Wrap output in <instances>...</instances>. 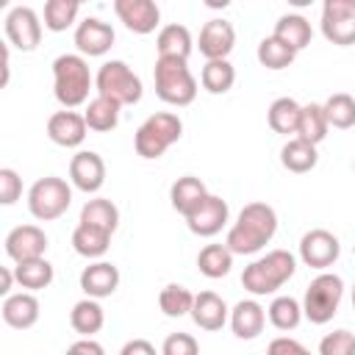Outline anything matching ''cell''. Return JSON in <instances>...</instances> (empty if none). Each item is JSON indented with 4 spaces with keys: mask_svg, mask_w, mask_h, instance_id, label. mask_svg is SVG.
I'll return each mask as SVG.
<instances>
[{
    "mask_svg": "<svg viewBox=\"0 0 355 355\" xmlns=\"http://www.w3.org/2000/svg\"><path fill=\"white\" fill-rule=\"evenodd\" d=\"M69 352H86V355H103V347H100L97 341H92V338L86 336L83 341H75V344L69 347Z\"/></svg>",
    "mask_w": 355,
    "mask_h": 355,
    "instance_id": "7dc6e473",
    "label": "cell"
},
{
    "mask_svg": "<svg viewBox=\"0 0 355 355\" xmlns=\"http://www.w3.org/2000/svg\"><path fill=\"white\" fill-rule=\"evenodd\" d=\"M227 216H230L227 202H225L222 197H216V194H208V197L186 216V225H189V230H191L194 236L208 239V236H216V233L227 225Z\"/></svg>",
    "mask_w": 355,
    "mask_h": 355,
    "instance_id": "7c38bea8",
    "label": "cell"
},
{
    "mask_svg": "<svg viewBox=\"0 0 355 355\" xmlns=\"http://www.w3.org/2000/svg\"><path fill=\"white\" fill-rule=\"evenodd\" d=\"M114 14L119 17V22L139 33V36H147L158 28L161 22V11L155 6V0H114Z\"/></svg>",
    "mask_w": 355,
    "mask_h": 355,
    "instance_id": "8fae6325",
    "label": "cell"
},
{
    "mask_svg": "<svg viewBox=\"0 0 355 355\" xmlns=\"http://www.w3.org/2000/svg\"><path fill=\"white\" fill-rule=\"evenodd\" d=\"M122 355H155V347H153L150 341L136 338V341H128V344L122 347Z\"/></svg>",
    "mask_w": 355,
    "mask_h": 355,
    "instance_id": "bcb514c9",
    "label": "cell"
},
{
    "mask_svg": "<svg viewBox=\"0 0 355 355\" xmlns=\"http://www.w3.org/2000/svg\"><path fill=\"white\" fill-rule=\"evenodd\" d=\"M208 8H214V11H222V8H227L233 0H202Z\"/></svg>",
    "mask_w": 355,
    "mask_h": 355,
    "instance_id": "681fc988",
    "label": "cell"
},
{
    "mask_svg": "<svg viewBox=\"0 0 355 355\" xmlns=\"http://www.w3.org/2000/svg\"><path fill=\"white\" fill-rule=\"evenodd\" d=\"M322 355H355V336L349 330H333L319 341Z\"/></svg>",
    "mask_w": 355,
    "mask_h": 355,
    "instance_id": "60d3db41",
    "label": "cell"
},
{
    "mask_svg": "<svg viewBox=\"0 0 355 355\" xmlns=\"http://www.w3.org/2000/svg\"><path fill=\"white\" fill-rule=\"evenodd\" d=\"M197 349H200V344L189 333H172V336H166V341L161 347L164 355H197Z\"/></svg>",
    "mask_w": 355,
    "mask_h": 355,
    "instance_id": "7bdbcfd3",
    "label": "cell"
},
{
    "mask_svg": "<svg viewBox=\"0 0 355 355\" xmlns=\"http://www.w3.org/2000/svg\"><path fill=\"white\" fill-rule=\"evenodd\" d=\"M316 161H319L316 144H311V141H305V139H300V136L288 139V141L283 144V150H280V164H283L288 172H297V175L311 172V169L316 166Z\"/></svg>",
    "mask_w": 355,
    "mask_h": 355,
    "instance_id": "484cf974",
    "label": "cell"
},
{
    "mask_svg": "<svg viewBox=\"0 0 355 355\" xmlns=\"http://www.w3.org/2000/svg\"><path fill=\"white\" fill-rule=\"evenodd\" d=\"M352 166H355V164H352Z\"/></svg>",
    "mask_w": 355,
    "mask_h": 355,
    "instance_id": "11a10c76",
    "label": "cell"
},
{
    "mask_svg": "<svg viewBox=\"0 0 355 355\" xmlns=\"http://www.w3.org/2000/svg\"><path fill=\"white\" fill-rule=\"evenodd\" d=\"M14 275L17 283L28 291H39L47 288L53 283V263L42 255V258H28V261H17L14 263Z\"/></svg>",
    "mask_w": 355,
    "mask_h": 355,
    "instance_id": "83f0119b",
    "label": "cell"
},
{
    "mask_svg": "<svg viewBox=\"0 0 355 355\" xmlns=\"http://www.w3.org/2000/svg\"><path fill=\"white\" fill-rule=\"evenodd\" d=\"M19 197H22V178L11 166H3L0 169V202L14 205Z\"/></svg>",
    "mask_w": 355,
    "mask_h": 355,
    "instance_id": "b9f144b4",
    "label": "cell"
},
{
    "mask_svg": "<svg viewBox=\"0 0 355 355\" xmlns=\"http://www.w3.org/2000/svg\"><path fill=\"white\" fill-rule=\"evenodd\" d=\"M294 269H297V261L288 250H272L244 269L241 286L255 297H266V294H275L286 280H291Z\"/></svg>",
    "mask_w": 355,
    "mask_h": 355,
    "instance_id": "277c9868",
    "label": "cell"
},
{
    "mask_svg": "<svg viewBox=\"0 0 355 355\" xmlns=\"http://www.w3.org/2000/svg\"><path fill=\"white\" fill-rule=\"evenodd\" d=\"M44 252H47V236L36 225H19L6 236V255L14 263L28 258H42Z\"/></svg>",
    "mask_w": 355,
    "mask_h": 355,
    "instance_id": "2e32d148",
    "label": "cell"
},
{
    "mask_svg": "<svg viewBox=\"0 0 355 355\" xmlns=\"http://www.w3.org/2000/svg\"><path fill=\"white\" fill-rule=\"evenodd\" d=\"M69 202H72V189L67 180H61L55 175L39 178L28 191V211L39 222H53V219L64 216Z\"/></svg>",
    "mask_w": 355,
    "mask_h": 355,
    "instance_id": "52a82bcc",
    "label": "cell"
},
{
    "mask_svg": "<svg viewBox=\"0 0 355 355\" xmlns=\"http://www.w3.org/2000/svg\"><path fill=\"white\" fill-rule=\"evenodd\" d=\"M191 47H194V42H191L189 28L178 25V22L164 25L155 36V50H158V55H166V58H189Z\"/></svg>",
    "mask_w": 355,
    "mask_h": 355,
    "instance_id": "cb8c5ba5",
    "label": "cell"
},
{
    "mask_svg": "<svg viewBox=\"0 0 355 355\" xmlns=\"http://www.w3.org/2000/svg\"><path fill=\"white\" fill-rule=\"evenodd\" d=\"M327 130H330V122H327L324 105H319V103L302 105L300 122H297V136L305 139V141H311V144H319V141H324Z\"/></svg>",
    "mask_w": 355,
    "mask_h": 355,
    "instance_id": "4dcf8cb0",
    "label": "cell"
},
{
    "mask_svg": "<svg viewBox=\"0 0 355 355\" xmlns=\"http://www.w3.org/2000/svg\"><path fill=\"white\" fill-rule=\"evenodd\" d=\"M230 266H233V250L227 244H205L197 255V269L211 280L225 277Z\"/></svg>",
    "mask_w": 355,
    "mask_h": 355,
    "instance_id": "1f68e13d",
    "label": "cell"
},
{
    "mask_svg": "<svg viewBox=\"0 0 355 355\" xmlns=\"http://www.w3.org/2000/svg\"><path fill=\"white\" fill-rule=\"evenodd\" d=\"M69 324L80 336L100 333V327L105 324V313H103V305L97 302V297H86V300L75 302L72 311H69Z\"/></svg>",
    "mask_w": 355,
    "mask_h": 355,
    "instance_id": "4316f807",
    "label": "cell"
},
{
    "mask_svg": "<svg viewBox=\"0 0 355 355\" xmlns=\"http://www.w3.org/2000/svg\"><path fill=\"white\" fill-rule=\"evenodd\" d=\"M114 44V28L97 17H86L83 22H78L75 28V47L80 50V55L97 58L105 55Z\"/></svg>",
    "mask_w": 355,
    "mask_h": 355,
    "instance_id": "9a60e30c",
    "label": "cell"
},
{
    "mask_svg": "<svg viewBox=\"0 0 355 355\" xmlns=\"http://www.w3.org/2000/svg\"><path fill=\"white\" fill-rule=\"evenodd\" d=\"M86 130H89L86 116L78 114V111H72V108L55 111L47 119V136L58 147H80L83 139H86Z\"/></svg>",
    "mask_w": 355,
    "mask_h": 355,
    "instance_id": "5bb4252c",
    "label": "cell"
},
{
    "mask_svg": "<svg viewBox=\"0 0 355 355\" xmlns=\"http://www.w3.org/2000/svg\"><path fill=\"white\" fill-rule=\"evenodd\" d=\"M200 83L208 94H225L236 83V69L227 58H211V61H205V67L200 72Z\"/></svg>",
    "mask_w": 355,
    "mask_h": 355,
    "instance_id": "f1b7e54d",
    "label": "cell"
},
{
    "mask_svg": "<svg viewBox=\"0 0 355 355\" xmlns=\"http://www.w3.org/2000/svg\"><path fill=\"white\" fill-rule=\"evenodd\" d=\"M78 11H80V3L78 0H47L44 3V28L53 31V33H61L67 28L75 25L78 19Z\"/></svg>",
    "mask_w": 355,
    "mask_h": 355,
    "instance_id": "e575fe53",
    "label": "cell"
},
{
    "mask_svg": "<svg viewBox=\"0 0 355 355\" xmlns=\"http://www.w3.org/2000/svg\"><path fill=\"white\" fill-rule=\"evenodd\" d=\"M233 44H236V31H233V25L227 19H208L202 25L197 47L205 55V61H211V58H227L230 50H233Z\"/></svg>",
    "mask_w": 355,
    "mask_h": 355,
    "instance_id": "e0dca14e",
    "label": "cell"
},
{
    "mask_svg": "<svg viewBox=\"0 0 355 355\" xmlns=\"http://www.w3.org/2000/svg\"><path fill=\"white\" fill-rule=\"evenodd\" d=\"M338 252H341V244L338 239L324 230V227H316V230H308L302 239H300V258L305 266L311 269H327L338 261Z\"/></svg>",
    "mask_w": 355,
    "mask_h": 355,
    "instance_id": "30bf717a",
    "label": "cell"
},
{
    "mask_svg": "<svg viewBox=\"0 0 355 355\" xmlns=\"http://www.w3.org/2000/svg\"><path fill=\"white\" fill-rule=\"evenodd\" d=\"M322 105H324V114H327L330 128L347 130V128L355 125V97H352V94L336 92V94H330Z\"/></svg>",
    "mask_w": 355,
    "mask_h": 355,
    "instance_id": "8d00e7d4",
    "label": "cell"
},
{
    "mask_svg": "<svg viewBox=\"0 0 355 355\" xmlns=\"http://www.w3.org/2000/svg\"><path fill=\"white\" fill-rule=\"evenodd\" d=\"M158 305H161V311H164L169 319H180V316L191 313L194 294H191L186 286H180V283H169V286L161 288V294H158Z\"/></svg>",
    "mask_w": 355,
    "mask_h": 355,
    "instance_id": "d590c367",
    "label": "cell"
},
{
    "mask_svg": "<svg viewBox=\"0 0 355 355\" xmlns=\"http://www.w3.org/2000/svg\"><path fill=\"white\" fill-rule=\"evenodd\" d=\"M266 316L277 330H294L302 319V305L294 297H275L266 308Z\"/></svg>",
    "mask_w": 355,
    "mask_h": 355,
    "instance_id": "ab89813d",
    "label": "cell"
},
{
    "mask_svg": "<svg viewBox=\"0 0 355 355\" xmlns=\"http://www.w3.org/2000/svg\"><path fill=\"white\" fill-rule=\"evenodd\" d=\"M3 322L14 330H28L39 322V300L31 291H19V294H8L3 300Z\"/></svg>",
    "mask_w": 355,
    "mask_h": 355,
    "instance_id": "ffe728a7",
    "label": "cell"
},
{
    "mask_svg": "<svg viewBox=\"0 0 355 355\" xmlns=\"http://www.w3.org/2000/svg\"><path fill=\"white\" fill-rule=\"evenodd\" d=\"M69 180H72L75 189H80L86 194L100 191L103 183H105V161L92 150L75 153L72 161H69Z\"/></svg>",
    "mask_w": 355,
    "mask_h": 355,
    "instance_id": "4fadbf2b",
    "label": "cell"
},
{
    "mask_svg": "<svg viewBox=\"0 0 355 355\" xmlns=\"http://www.w3.org/2000/svg\"><path fill=\"white\" fill-rule=\"evenodd\" d=\"M92 72L83 55L64 53L53 61V94L64 108H78L89 100Z\"/></svg>",
    "mask_w": 355,
    "mask_h": 355,
    "instance_id": "7a4b0ae2",
    "label": "cell"
},
{
    "mask_svg": "<svg viewBox=\"0 0 355 355\" xmlns=\"http://www.w3.org/2000/svg\"><path fill=\"white\" fill-rule=\"evenodd\" d=\"M275 36L300 53V50H305V47L311 44L313 31H311V22H308L302 14H286V17H280L277 25H275Z\"/></svg>",
    "mask_w": 355,
    "mask_h": 355,
    "instance_id": "f546056e",
    "label": "cell"
},
{
    "mask_svg": "<svg viewBox=\"0 0 355 355\" xmlns=\"http://www.w3.org/2000/svg\"><path fill=\"white\" fill-rule=\"evenodd\" d=\"M352 311H355V283H352Z\"/></svg>",
    "mask_w": 355,
    "mask_h": 355,
    "instance_id": "816d5d0a",
    "label": "cell"
},
{
    "mask_svg": "<svg viewBox=\"0 0 355 355\" xmlns=\"http://www.w3.org/2000/svg\"><path fill=\"white\" fill-rule=\"evenodd\" d=\"M108 244H111V230L105 227L78 222V227L72 230V247L83 258H103L108 252Z\"/></svg>",
    "mask_w": 355,
    "mask_h": 355,
    "instance_id": "7402d4cb",
    "label": "cell"
},
{
    "mask_svg": "<svg viewBox=\"0 0 355 355\" xmlns=\"http://www.w3.org/2000/svg\"><path fill=\"white\" fill-rule=\"evenodd\" d=\"M183 136V122L178 114H169V111H158L153 116H147L136 136H133V147L141 158L153 161V158H161L178 139Z\"/></svg>",
    "mask_w": 355,
    "mask_h": 355,
    "instance_id": "5b68a950",
    "label": "cell"
},
{
    "mask_svg": "<svg viewBox=\"0 0 355 355\" xmlns=\"http://www.w3.org/2000/svg\"><path fill=\"white\" fill-rule=\"evenodd\" d=\"M344 297V280L338 275H330V272H322L311 280V286L305 288V297H302V316L313 324H327L336 311H338V302Z\"/></svg>",
    "mask_w": 355,
    "mask_h": 355,
    "instance_id": "8992f818",
    "label": "cell"
},
{
    "mask_svg": "<svg viewBox=\"0 0 355 355\" xmlns=\"http://www.w3.org/2000/svg\"><path fill=\"white\" fill-rule=\"evenodd\" d=\"M294 58H297V50L288 47L286 42H280L275 33L261 39V44H258V61L266 69H286V67H291Z\"/></svg>",
    "mask_w": 355,
    "mask_h": 355,
    "instance_id": "836d02e7",
    "label": "cell"
},
{
    "mask_svg": "<svg viewBox=\"0 0 355 355\" xmlns=\"http://www.w3.org/2000/svg\"><path fill=\"white\" fill-rule=\"evenodd\" d=\"M322 14H355V0H324Z\"/></svg>",
    "mask_w": 355,
    "mask_h": 355,
    "instance_id": "f6af8a7d",
    "label": "cell"
},
{
    "mask_svg": "<svg viewBox=\"0 0 355 355\" xmlns=\"http://www.w3.org/2000/svg\"><path fill=\"white\" fill-rule=\"evenodd\" d=\"M322 33L338 47L355 44V14H322Z\"/></svg>",
    "mask_w": 355,
    "mask_h": 355,
    "instance_id": "74e56055",
    "label": "cell"
},
{
    "mask_svg": "<svg viewBox=\"0 0 355 355\" xmlns=\"http://www.w3.org/2000/svg\"><path fill=\"white\" fill-rule=\"evenodd\" d=\"M94 89L97 94L111 97L119 105H136L141 100V80L125 61H105L97 69Z\"/></svg>",
    "mask_w": 355,
    "mask_h": 355,
    "instance_id": "ba28073f",
    "label": "cell"
},
{
    "mask_svg": "<svg viewBox=\"0 0 355 355\" xmlns=\"http://www.w3.org/2000/svg\"><path fill=\"white\" fill-rule=\"evenodd\" d=\"M227 316H230V311H227V305H225V300H222L219 294H214V291H200V294H194L191 319H194L197 327L211 330V333H214V330H222L225 322H227Z\"/></svg>",
    "mask_w": 355,
    "mask_h": 355,
    "instance_id": "44dd1931",
    "label": "cell"
},
{
    "mask_svg": "<svg viewBox=\"0 0 355 355\" xmlns=\"http://www.w3.org/2000/svg\"><path fill=\"white\" fill-rule=\"evenodd\" d=\"M205 197H208V189H205V183H202L200 178H194V175L178 178V180L172 183V189H169L172 208H175L178 214H183V216H189Z\"/></svg>",
    "mask_w": 355,
    "mask_h": 355,
    "instance_id": "603a6c76",
    "label": "cell"
},
{
    "mask_svg": "<svg viewBox=\"0 0 355 355\" xmlns=\"http://www.w3.org/2000/svg\"><path fill=\"white\" fill-rule=\"evenodd\" d=\"M78 3H86V0H78Z\"/></svg>",
    "mask_w": 355,
    "mask_h": 355,
    "instance_id": "db71d44e",
    "label": "cell"
},
{
    "mask_svg": "<svg viewBox=\"0 0 355 355\" xmlns=\"http://www.w3.org/2000/svg\"><path fill=\"white\" fill-rule=\"evenodd\" d=\"M6 39L22 50L31 53L42 42V19L31 6H17L6 14Z\"/></svg>",
    "mask_w": 355,
    "mask_h": 355,
    "instance_id": "9c48e42d",
    "label": "cell"
},
{
    "mask_svg": "<svg viewBox=\"0 0 355 355\" xmlns=\"http://www.w3.org/2000/svg\"><path fill=\"white\" fill-rule=\"evenodd\" d=\"M269 352H272V355H280V352L302 355V352H305V347H302L300 341H294V338H275V341L269 344Z\"/></svg>",
    "mask_w": 355,
    "mask_h": 355,
    "instance_id": "ee69618b",
    "label": "cell"
},
{
    "mask_svg": "<svg viewBox=\"0 0 355 355\" xmlns=\"http://www.w3.org/2000/svg\"><path fill=\"white\" fill-rule=\"evenodd\" d=\"M17 283V275H14V266H3L0 269V294L8 297L11 294V286Z\"/></svg>",
    "mask_w": 355,
    "mask_h": 355,
    "instance_id": "c3c4849f",
    "label": "cell"
},
{
    "mask_svg": "<svg viewBox=\"0 0 355 355\" xmlns=\"http://www.w3.org/2000/svg\"><path fill=\"white\" fill-rule=\"evenodd\" d=\"M263 324H266V311L255 302V300H241L233 305L230 311V327H233V336L241 338V341H252L263 333Z\"/></svg>",
    "mask_w": 355,
    "mask_h": 355,
    "instance_id": "d6986e66",
    "label": "cell"
},
{
    "mask_svg": "<svg viewBox=\"0 0 355 355\" xmlns=\"http://www.w3.org/2000/svg\"><path fill=\"white\" fill-rule=\"evenodd\" d=\"M119 108H122V105H119L116 100L103 97V94H97L94 100H89V103H86V111H83L89 130H97V133L114 130V128L119 125Z\"/></svg>",
    "mask_w": 355,
    "mask_h": 355,
    "instance_id": "d4e9b609",
    "label": "cell"
},
{
    "mask_svg": "<svg viewBox=\"0 0 355 355\" xmlns=\"http://www.w3.org/2000/svg\"><path fill=\"white\" fill-rule=\"evenodd\" d=\"M8 3H11V0H0V6H8Z\"/></svg>",
    "mask_w": 355,
    "mask_h": 355,
    "instance_id": "f5cc1de1",
    "label": "cell"
},
{
    "mask_svg": "<svg viewBox=\"0 0 355 355\" xmlns=\"http://www.w3.org/2000/svg\"><path fill=\"white\" fill-rule=\"evenodd\" d=\"M277 233V214L266 202H247L239 211L236 225L227 230L225 244L233 250V255H252L261 247L272 241Z\"/></svg>",
    "mask_w": 355,
    "mask_h": 355,
    "instance_id": "6da1fadb",
    "label": "cell"
},
{
    "mask_svg": "<svg viewBox=\"0 0 355 355\" xmlns=\"http://www.w3.org/2000/svg\"><path fill=\"white\" fill-rule=\"evenodd\" d=\"M286 3H288V6H294V8H308L313 0H286Z\"/></svg>",
    "mask_w": 355,
    "mask_h": 355,
    "instance_id": "f907efd6",
    "label": "cell"
},
{
    "mask_svg": "<svg viewBox=\"0 0 355 355\" xmlns=\"http://www.w3.org/2000/svg\"><path fill=\"white\" fill-rule=\"evenodd\" d=\"M119 286V269L108 261H94L80 272V288L86 297H111Z\"/></svg>",
    "mask_w": 355,
    "mask_h": 355,
    "instance_id": "ac0fdd59",
    "label": "cell"
},
{
    "mask_svg": "<svg viewBox=\"0 0 355 355\" xmlns=\"http://www.w3.org/2000/svg\"><path fill=\"white\" fill-rule=\"evenodd\" d=\"M186 61L189 58H166V55L155 58V69H153L155 94L166 105L183 108V105H191L197 97V80Z\"/></svg>",
    "mask_w": 355,
    "mask_h": 355,
    "instance_id": "3957f363",
    "label": "cell"
},
{
    "mask_svg": "<svg viewBox=\"0 0 355 355\" xmlns=\"http://www.w3.org/2000/svg\"><path fill=\"white\" fill-rule=\"evenodd\" d=\"M80 222H89V225H97V227H105L114 233L119 225V211L111 200L94 197V200H86V205L80 208Z\"/></svg>",
    "mask_w": 355,
    "mask_h": 355,
    "instance_id": "f35d334b",
    "label": "cell"
},
{
    "mask_svg": "<svg viewBox=\"0 0 355 355\" xmlns=\"http://www.w3.org/2000/svg\"><path fill=\"white\" fill-rule=\"evenodd\" d=\"M300 111H302V105H300L294 97H277V100L269 105V111H266L269 128H272L275 133H283V136L297 133Z\"/></svg>",
    "mask_w": 355,
    "mask_h": 355,
    "instance_id": "d6a6232c",
    "label": "cell"
}]
</instances>
